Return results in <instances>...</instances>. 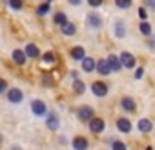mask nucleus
I'll return each instance as SVG.
<instances>
[{"mask_svg": "<svg viewBox=\"0 0 155 150\" xmlns=\"http://www.w3.org/2000/svg\"><path fill=\"white\" fill-rule=\"evenodd\" d=\"M111 150H128V148H126V145L122 141H113L111 143Z\"/></svg>", "mask_w": 155, "mask_h": 150, "instance_id": "cd10ccee", "label": "nucleus"}, {"mask_svg": "<svg viewBox=\"0 0 155 150\" xmlns=\"http://www.w3.org/2000/svg\"><path fill=\"white\" fill-rule=\"evenodd\" d=\"M139 29H140V33H142V35H146V37H150V35H151V26H150L146 20H142V22L139 24Z\"/></svg>", "mask_w": 155, "mask_h": 150, "instance_id": "4be33fe9", "label": "nucleus"}, {"mask_svg": "<svg viewBox=\"0 0 155 150\" xmlns=\"http://www.w3.org/2000/svg\"><path fill=\"white\" fill-rule=\"evenodd\" d=\"M84 90H86L84 83H82V81H79V79H75V83H73V92H77V94H82Z\"/></svg>", "mask_w": 155, "mask_h": 150, "instance_id": "b1692460", "label": "nucleus"}, {"mask_svg": "<svg viewBox=\"0 0 155 150\" xmlns=\"http://www.w3.org/2000/svg\"><path fill=\"white\" fill-rule=\"evenodd\" d=\"M95 70H97V73H101V75H110V73H111V68H110V64H108V60H106V59L97 60Z\"/></svg>", "mask_w": 155, "mask_h": 150, "instance_id": "0eeeda50", "label": "nucleus"}, {"mask_svg": "<svg viewBox=\"0 0 155 150\" xmlns=\"http://www.w3.org/2000/svg\"><path fill=\"white\" fill-rule=\"evenodd\" d=\"M0 143H2V135H0Z\"/></svg>", "mask_w": 155, "mask_h": 150, "instance_id": "58836bf2", "label": "nucleus"}, {"mask_svg": "<svg viewBox=\"0 0 155 150\" xmlns=\"http://www.w3.org/2000/svg\"><path fill=\"white\" fill-rule=\"evenodd\" d=\"M146 150H153V148H151V146H148V148H146Z\"/></svg>", "mask_w": 155, "mask_h": 150, "instance_id": "e433bc0d", "label": "nucleus"}, {"mask_svg": "<svg viewBox=\"0 0 155 150\" xmlns=\"http://www.w3.org/2000/svg\"><path fill=\"white\" fill-rule=\"evenodd\" d=\"M13 150H20V148H17V146H15V148H13Z\"/></svg>", "mask_w": 155, "mask_h": 150, "instance_id": "4c0bfd02", "label": "nucleus"}, {"mask_svg": "<svg viewBox=\"0 0 155 150\" xmlns=\"http://www.w3.org/2000/svg\"><path fill=\"white\" fill-rule=\"evenodd\" d=\"M37 13H38L40 17H44L46 13H49V2H44V4L37 6Z\"/></svg>", "mask_w": 155, "mask_h": 150, "instance_id": "393cba45", "label": "nucleus"}, {"mask_svg": "<svg viewBox=\"0 0 155 150\" xmlns=\"http://www.w3.org/2000/svg\"><path fill=\"white\" fill-rule=\"evenodd\" d=\"M91 92H93V95H97V97H106V95H108V92H110V88H108V84H106V83L97 81V83H93V84H91Z\"/></svg>", "mask_w": 155, "mask_h": 150, "instance_id": "f257e3e1", "label": "nucleus"}, {"mask_svg": "<svg viewBox=\"0 0 155 150\" xmlns=\"http://www.w3.org/2000/svg\"><path fill=\"white\" fill-rule=\"evenodd\" d=\"M6 90H8V83L4 79H0V94H4Z\"/></svg>", "mask_w": 155, "mask_h": 150, "instance_id": "473e14b6", "label": "nucleus"}, {"mask_svg": "<svg viewBox=\"0 0 155 150\" xmlns=\"http://www.w3.org/2000/svg\"><path fill=\"white\" fill-rule=\"evenodd\" d=\"M53 22H55L57 26H64V24L68 22V17H66V13H62V11L55 13V17H53Z\"/></svg>", "mask_w": 155, "mask_h": 150, "instance_id": "412c9836", "label": "nucleus"}, {"mask_svg": "<svg viewBox=\"0 0 155 150\" xmlns=\"http://www.w3.org/2000/svg\"><path fill=\"white\" fill-rule=\"evenodd\" d=\"M108 64H110V68H111V71H120V68H122V64H120V59L117 57V55H110L108 59Z\"/></svg>", "mask_w": 155, "mask_h": 150, "instance_id": "4468645a", "label": "nucleus"}, {"mask_svg": "<svg viewBox=\"0 0 155 150\" xmlns=\"http://www.w3.org/2000/svg\"><path fill=\"white\" fill-rule=\"evenodd\" d=\"M8 101L13 103V104L22 103V101H24V94H22V90H18V88H9V90H8Z\"/></svg>", "mask_w": 155, "mask_h": 150, "instance_id": "f03ea898", "label": "nucleus"}, {"mask_svg": "<svg viewBox=\"0 0 155 150\" xmlns=\"http://www.w3.org/2000/svg\"><path fill=\"white\" fill-rule=\"evenodd\" d=\"M115 6L120 9H128L131 6V0H115Z\"/></svg>", "mask_w": 155, "mask_h": 150, "instance_id": "bb28decb", "label": "nucleus"}, {"mask_svg": "<svg viewBox=\"0 0 155 150\" xmlns=\"http://www.w3.org/2000/svg\"><path fill=\"white\" fill-rule=\"evenodd\" d=\"M137 13H139V17H140L142 20H146V19H148V11H146V8H139V11H137Z\"/></svg>", "mask_w": 155, "mask_h": 150, "instance_id": "c756f323", "label": "nucleus"}, {"mask_svg": "<svg viewBox=\"0 0 155 150\" xmlns=\"http://www.w3.org/2000/svg\"><path fill=\"white\" fill-rule=\"evenodd\" d=\"M148 44H150V48H155V39H150Z\"/></svg>", "mask_w": 155, "mask_h": 150, "instance_id": "c9c22d12", "label": "nucleus"}, {"mask_svg": "<svg viewBox=\"0 0 155 150\" xmlns=\"http://www.w3.org/2000/svg\"><path fill=\"white\" fill-rule=\"evenodd\" d=\"M24 51H26L28 59H38V57H40V49H38V46H35L33 42H29Z\"/></svg>", "mask_w": 155, "mask_h": 150, "instance_id": "9b49d317", "label": "nucleus"}, {"mask_svg": "<svg viewBox=\"0 0 155 150\" xmlns=\"http://www.w3.org/2000/svg\"><path fill=\"white\" fill-rule=\"evenodd\" d=\"M120 106H122L126 112H133V110H135V101H133L131 97H124V99L120 101Z\"/></svg>", "mask_w": 155, "mask_h": 150, "instance_id": "6ab92c4d", "label": "nucleus"}, {"mask_svg": "<svg viewBox=\"0 0 155 150\" xmlns=\"http://www.w3.org/2000/svg\"><path fill=\"white\" fill-rule=\"evenodd\" d=\"M104 121L101 119V117H93L91 121H90V130L93 132V134H101L102 130H104Z\"/></svg>", "mask_w": 155, "mask_h": 150, "instance_id": "6e6552de", "label": "nucleus"}, {"mask_svg": "<svg viewBox=\"0 0 155 150\" xmlns=\"http://www.w3.org/2000/svg\"><path fill=\"white\" fill-rule=\"evenodd\" d=\"M77 114H79V117H81L82 121H91V119L95 117V112H93L91 106H81Z\"/></svg>", "mask_w": 155, "mask_h": 150, "instance_id": "423d86ee", "label": "nucleus"}, {"mask_svg": "<svg viewBox=\"0 0 155 150\" xmlns=\"http://www.w3.org/2000/svg\"><path fill=\"white\" fill-rule=\"evenodd\" d=\"M31 110H33V114H35L37 117H44V115L48 114V108H46L44 101H40V99H37V101L31 103Z\"/></svg>", "mask_w": 155, "mask_h": 150, "instance_id": "7ed1b4c3", "label": "nucleus"}, {"mask_svg": "<svg viewBox=\"0 0 155 150\" xmlns=\"http://www.w3.org/2000/svg\"><path fill=\"white\" fill-rule=\"evenodd\" d=\"M69 4H71V6H79L81 0H69Z\"/></svg>", "mask_w": 155, "mask_h": 150, "instance_id": "f704fd0d", "label": "nucleus"}, {"mask_svg": "<svg viewBox=\"0 0 155 150\" xmlns=\"http://www.w3.org/2000/svg\"><path fill=\"white\" fill-rule=\"evenodd\" d=\"M69 55H71V59H75V60H82V59L86 57V51H84L82 46H73L71 51H69Z\"/></svg>", "mask_w": 155, "mask_h": 150, "instance_id": "f8f14e48", "label": "nucleus"}, {"mask_svg": "<svg viewBox=\"0 0 155 150\" xmlns=\"http://www.w3.org/2000/svg\"><path fill=\"white\" fill-rule=\"evenodd\" d=\"M124 35H126V24H124L122 19H119V20H115V37L122 39Z\"/></svg>", "mask_w": 155, "mask_h": 150, "instance_id": "ddd939ff", "label": "nucleus"}, {"mask_svg": "<svg viewBox=\"0 0 155 150\" xmlns=\"http://www.w3.org/2000/svg\"><path fill=\"white\" fill-rule=\"evenodd\" d=\"M137 128H139L140 132L148 134V132H151V130H153V124H151V121H150V119H139Z\"/></svg>", "mask_w": 155, "mask_h": 150, "instance_id": "dca6fc26", "label": "nucleus"}, {"mask_svg": "<svg viewBox=\"0 0 155 150\" xmlns=\"http://www.w3.org/2000/svg\"><path fill=\"white\" fill-rule=\"evenodd\" d=\"M119 59H120V64H122L124 68H128V70L135 68V57H133L130 51H122Z\"/></svg>", "mask_w": 155, "mask_h": 150, "instance_id": "20e7f679", "label": "nucleus"}, {"mask_svg": "<svg viewBox=\"0 0 155 150\" xmlns=\"http://www.w3.org/2000/svg\"><path fill=\"white\" fill-rule=\"evenodd\" d=\"M144 77V68H137L135 70V79H142Z\"/></svg>", "mask_w": 155, "mask_h": 150, "instance_id": "2f4dec72", "label": "nucleus"}, {"mask_svg": "<svg viewBox=\"0 0 155 150\" xmlns=\"http://www.w3.org/2000/svg\"><path fill=\"white\" fill-rule=\"evenodd\" d=\"M8 4H9V8H11V9H15V11L22 9V6H24L22 0H8Z\"/></svg>", "mask_w": 155, "mask_h": 150, "instance_id": "a878e982", "label": "nucleus"}, {"mask_svg": "<svg viewBox=\"0 0 155 150\" xmlns=\"http://www.w3.org/2000/svg\"><path fill=\"white\" fill-rule=\"evenodd\" d=\"M11 57H13V62L18 64V66H24L26 60H28V55H26V51H22V49H15V51L11 53Z\"/></svg>", "mask_w": 155, "mask_h": 150, "instance_id": "1a4fd4ad", "label": "nucleus"}, {"mask_svg": "<svg viewBox=\"0 0 155 150\" xmlns=\"http://www.w3.org/2000/svg\"><path fill=\"white\" fill-rule=\"evenodd\" d=\"M81 64H82V71L91 73V71H95V64H97V60L91 59V57H84V59L81 60Z\"/></svg>", "mask_w": 155, "mask_h": 150, "instance_id": "9d476101", "label": "nucleus"}, {"mask_svg": "<svg viewBox=\"0 0 155 150\" xmlns=\"http://www.w3.org/2000/svg\"><path fill=\"white\" fill-rule=\"evenodd\" d=\"M42 60H44V64H53V62L57 60V57H55L53 51H48V53L42 55Z\"/></svg>", "mask_w": 155, "mask_h": 150, "instance_id": "5701e85b", "label": "nucleus"}, {"mask_svg": "<svg viewBox=\"0 0 155 150\" xmlns=\"http://www.w3.org/2000/svg\"><path fill=\"white\" fill-rule=\"evenodd\" d=\"M117 128H119L122 134H128V132H131V123H130V119H124V117L117 119Z\"/></svg>", "mask_w": 155, "mask_h": 150, "instance_id": "2eb2a0df", "label": "nucleus"}, {"mask_svg": "<svg viewBox=\"0 0 155 150\" xmlns=\"http://www.w3.org/2000/svg\"><path fill=\"white\" fill-rule=\"evenodd\" d=\"M144 4H146L150 9H153V11H155V0H144Z\"/></svg>", "mask_w": 155, "mask_h": 150, "instance_id": "72a5a7b5", "label": "nucleus"}, {"mask_svg": "<svg viewBox=\"0 0 155 150\" xmlns=\"http://www.w3.org/2000/svg\"><path fill=\"white\" fill-rule=\"evenodd\" d=\"M102 2H104V0H88V4L91 8H99V6H102Z\"/></svg>", "mask_w": 155, "mask_h": 150, "instance_id": "7c9ffc66", "label": "nucleus"}, {"mask_svg": "<svg viewBox=\"0 0 155 150\" xmlns=\"http://www.w3.org/2000/svg\"><path fill=\"white\" fill-rule=\"evenodd\" d=\"M88 26L91 29H101L102 28V17L99 13H90L88 15Z\"/></svg>", "mask_w": 155, "mask_h": 150, "instance_id": "39448f33", "label": "nucleus"}, {"mask_svg": "<svg viewBox=\"0 0 155 150\" xmlns=\"http://www.w3.org/2000/svg\"><path fill=\"white\" fill-rule=\"evenodd\" d=\"M46 124H48V128L49 130H58V117L55 115V114H49L48 115V119H46Z\"/></svg>", "mask_w": 155, "mask_h": 150, "instance_id": "a211bd4d", "label": "nucleus"}, {"mask_svg": "<svg viewBox=\"0 0 155 150\" xmlns=\"http://www.w3.org/2000/svg\"><path fill=\"white\" fill-rule=\"evenodd\" d=\"M73 148H75V150H86V148H88V139H86V137H81V135L75 137V139H73Z\"/></svg>", "mask_w": 155, "mask_h": 150, "instance_id": "f3484780", "label": "nucleus"}, {"mask_svg": "<svg viewBox=\"0 0 155 150\" xmlns=\"http://www.w3.org/2000/svg\"><path fill=\"white\" fill-rule=\"evenodd\" d=\"M42 83H44V86H51L53 84V77L49 73H44V77H42Z\"/></svg>", "mask_w": 155, "mask_h": 150, "instance_id": "c85d7f7f", "label": "nucleus"}, {"mask_svg": "<svg viewBox=\"0 0 155 150\" xmlns=\"http://www.w3.org/2000/svg\"><path fill=\"white\" fill-rule=\"evenodd\" d=\"M62 28V33L64 35H68V37H71V35H75L77 33V28H75V24H71V22H66L64 26H60Z\"/></svg>", "mask_w": 155, "mask_h": 150, "instance_id": "aec40b11", "label": "nucleus"}]
</instances>
